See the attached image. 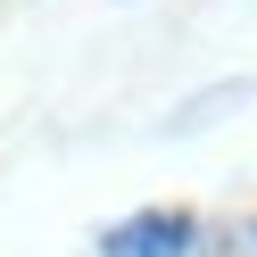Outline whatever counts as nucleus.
<instances>
[{
	"mask_svg": "<svg viewBox=\"0 0 257 257\" xmlns=\"http://www.w3.org/2000/svg\"><path fill=\"white\" fill-rule=\"evenodd\" d=\"M199 249V224L183 207H150V216H124L100 232V257H191Z\"/></svg>",
	"mask_w": 257,
	"mask_h": 257,
	"instance_id": "obj_1",
	"label": "nucleus"
}]
</instances>
